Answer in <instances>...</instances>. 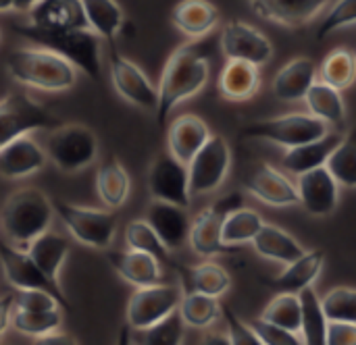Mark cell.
<instances>
[{"mask_svg":"<svg viewBox=\"0 0 356 345\" xmlns=\"http://www.w3.org/2000/svg\"><path fill=\"white\" fill-rule=\"evenodd\" d=\"M209 54L194 42H188L173 50L167 58L161 81H159V108L156 123L163 127L177 104L196 96L209 81Z\"/></svg>","mask_w":356,"mask_h":345,"instance_id":"1","label":"cell"},{"mask_svg":"<svg viewBox=\"0 0 356 345\" xmlns=\"http://www.w3.org/2000/svg\"><path fill=\"white\" fill-rule=\"evenodd\" d=\"M21 37L35 46L48 48L58 56L67 58L77 71H81L92 81L102 79L100 60V35L90 27H38L31 23L13 25Z\"/></svg>","mask_w":356,"mask_h":345,"instance_id":"2","label":"cell"},{"mask_svg":"<svg viewBox=\"0 0 356 345\" xmlns=\"http://www.w3.org/2000/svg\"><path fill=\"white\" fill-rule=\"evenodd\" d=\"M8 75L25 87L40 92H67L77 83V69L56 52L42 46L15 48L4 58Z\"/></svg>","mask_w":356,"mask_h":345,"instance_id":"3","label":"cell"},{"mask_svg":"<svg viewBox=\"0 0 356 345\" xmlns=\"http://www.w3.org/2000/svg\"><path fill=\"white\" fill-rule=\"evenodd\" d=\"M52 217V200L35 187H23L4 200L0 210V227L10 244L27 248L35 237L50 229Z\"/></svg>","mask_w":356,"mask_h":345,"instance_id":"4","label":"cell"},{"mask_svg":"<svg viewBox=\"0 0 356 345\" xmlns=\"http://www.w3.org/2000/svg\"><path fill=\"white\" fill-rule=\"evenodd\" d=\"M98 150L100 146L94 131L79 123H60L58 127L50 129L46 140L48 158L67 175H75L92 167L98 158Z\"/></svg>","mask_w":356,"mask_h":345,"instance_id":"5","label":"cell"},{"mask_svg":"<svg viewBox=\"0 0 356 345\" xmlns=\"http://www.w3.org/2000/svg\"><path fill=\"white\" fill-rule=\"evenodd\" d=\"M54 214L60 219L69 235L94 250H108L117 235V217L111 210L69 204L63 200H52Z\"/></svg>","mask_w":356,"mask_h":345,"instance_id":"6","label":"cell"},{"mask_svg":"<svg viewBox=\"0 0 356 345\" xmlns=\"http://www.w3.org/2000/svg\"><path fill=\"white\" fill-rule=\"evenodd\" d=\"M60 125V119L23 92H13L0 98V150L13 140L33 133L50 131Z\"/></svg>","mask_w":356,"mask_h":345,"instance_id":"7","label":"cell"},{"mask_svg":"<svg viewBox=\"0 0 356 345\" xmlns=\"http://www.w3.org/2000/svg\"><path fill=\"white\" fill-rule=\"evenodd\" d=\"M327 133V123L313 117L311 112H292L275 119H265L250 123L240 129V135L246 140H263L284 148H294L307 142H313Z\"/></svg>","mask_w":356,"mask_h":345,"instance_id":"8","label":"cell"},{"mask_svg":"<svg viewBox=\"0 0 356 345\" xmlns=\"http://www.w3.org/2000/svg\"><path fill=\"white\" fill-rule=\"evenodd\" d=\"M181 298L184 292L179 285L154 283L146 287H136L125 308V323L131 331L148 329L179 310Z\"/></svg>","mask_w":356,"mask_h":345,"instance_id":"9","label":"cell"},{"mask_svg":"<svg viewBox=\"0 0 356 345\" xmlns=\"http://www.w3.org/2000/svg\"><path fill=\"white\" fill-rule=\"evenodd\" d=\"M229 167H232L229 144L221 135H211L188 165L192 198L217 192L227 179Z\"/></svg>","mask_w":356,"mask_h":345,"instance_id":"10","label":"cell"},{"mask_svg":"<svg viewBox=\"0 0 356 345\" xmlns=\"http://www.w3.org/2000/svg\"><path fill=\"white\" fill-rule=\"evenodd\" d=\"M242 206V196L240 194H227L221 200H217L213 206L204 208L194 221L190 229V248L198 256H217L223 252H232L229 246L223 244L221 239V229L229 212Z\"/></svg>","mask_w":356,"mask_h":345,"instance_id":"11","label":"cell"},{"mask_svg":"<svg viewBox=\"0 0 356 345\" xmlns=\"http://www.w3.org/2000/svg\"><path fill=\"white\" fill-rule=\"evenodd\" d=\"M0 267L6 283L17 289H46L52 292L65 310H71V304L67 300V294L52 285V281L40 271V267L33 262V258L27 254L25 248H19L10 244L8 239H0Z\"/></svg>","mask_w":356,"mask_h":345,"instance_id":"12","label":"cell"},{"mask_svg":"<svg viewBox=\"0 0 356 345\" xmlns=\"http://www.w3.org/2000/svg\"><path fill=\"white\" fill-rule=\"evenodd\" d=\"M148 192L152 200L171 202L190 208V169L169 150L159 154L148 171Z\"/></svg>","mask_w":356,"mask_h":345,"instance_id":"13","label":"cell"},{"mask_svg":"<svg viewBox=\"0 0 356 345\" xmlns=\"http://www.w3.org/2000/svg\"><path fill=\"white\" fill-rule=\"evenodd\" d=\"M111 81L115 92L129 104L156 112L159 108V87L152 85L148 75L129 58L119 54L115 44L111 46Z\"/></svg>","mask_w":356,"mask_h":345,"instance_id":"14","label":"cell"},{"mask_svg":"<svg viewBox=\"0 0 356 345\" xmlns=\"http://www.w3.org/2000/svg\"><path fill=\"white\" fill-rule=\"evenodd\" d=\"M221 50L227 58L248 60L257 67H263L273 56V46L269 37L259 31L254 25L232 19L221 31Z\"/></svg>","mask_w":356,"mask_h":345,"instance_id":"15","label":"cell"},{"mask_svg":"<svg viewBox=\"0 0 356 345\" xmlns=\"http://www.w3.org/2000/svg\"><path fill=\"white\" fill-rule=\"evenodd\" d=\"M298 204L313 217H330L340 202V183L327 167L298 175Z\"/></svg>","mask_w":356,"mask_h":345,"instance_id":"16","label":"cell"},{"mask_svg":"<svg viewBox=\"0 0 356 345\" xmlns=\"http://www.w3.org/2000/svg\"><path fill=\"white\" fill-rule=\"evenodd\" d=\"M244 187L263 204L284 208L298 204V187L275 167L261 162L244 179Z\"/></svg>","mask_w":356,"mask_h":345,"instance_id":"17","label":"cell"},{"mask_svg":"<svg viewBox=\"0 0 356 345\" xmlns=\"http://www.w3.org/2000/svg\"><path fill=\"white\" fill-rule=\"evenodd\" d=\"M146 221L171 252L181 250L190 242L192 219L186 206L152 200V204L146 210Z\"/></svg>","mask_w":356,"mask_h":345,"instance_id":"18","label":"cell"},{"mask_svg":"<svg viewBox=\"0 0 356 345\" xmlns=\"http://www.w3.org/2000/svg\"><path fill=\"white\" fill-rule=\"evenodd\" d=\"M46 150L31 137V133L21 135L0 150V177L23 179L35 175L46 165Z\"/></svg>","mask_w":356,"mask_h":345,"instance_id":"19","label":"cell"},{"mask_svg":"<svg viewBox=\"0 0 356 345\" xmlns=\"http://www.w3.org/2000/svg\"><path fill=\"white\" fill-rule=\"evenodd\" d=\"M250 8L277 25L300 27L317 19L330 0H248Z\"/></svg>","mask_w":356,"mask_h":345,"instance_id":"20","label":"cell"},{"mask_svg":"<svg viewBox=\"0 0 356 345\" xmlns=\"http://www.w3.org/2000/svg\"><path fill=\"white\" fill-rule=\"evenodd\" d=\"M106 260L115 269V273L134 287H146L161 283L163 279V262L152 254L127 250V252H108Z\"/></svg>","mask_w":356,"mask_h":345,"instance_id":"21","label":"cell"},{"mask_svg":"<svg viewBox=\"0 0 356 345\" xmlns=\"http://www.w3.org/2000/svg\"><path fill=\"white\" fill-rule=\"evenodd\" d=\"M323 264H325V256L321 250H307L300 258L286 264V269L277 277L265 283L275 294H300L302 289L315 285V281L323 271Z\"/></svg>","mask_w":356,"mask_h":345,"instance_id":"22","label":"cell"},{"mask_svg":"<svg viewBox=\"0 0 356 345\" xmlns=\"http://www.w3.org/2000/svg\"><path fill=\"white\" fill-rule=\"evenodd\" d=\"M317 75H319V71H317V65L313 58H307V56L294 58L277 71V75L271 83V92L282 102L305 100L307 92L317 81Z\"/></svg>","mask_w":356,"mask_h":345,"instance_id":"23","label":"cell"},{"mask_svg":"<svg viewBox=\"0 0 356 345\" xmlns=\"http://www.w3.org/2000/svg\"><path fill=\"white\" fill-rule=\"evenodd\" d=\"M209 137L211 131L200 117L181 115L167 129V150L181 162L190 165V160L207 144Z\"/></svg>","mask_w":356,"mask_h":345,"instance_id":"24","label":"cell"},{"mask_svg":"<svg viewBox=\"0 0 356 345\" xmlns=\"http://www.w3.org/2000/svg\"><path fill=\"white\" fill-rule=\"evenodd\" d=\"M340 142H342V135L338 131H327L325 135H321L313 142L288 148V152L282 158V167L296 177L307 171L325 167L330 156L334 154V150L340 146Z\"/></svg>","mask_w":356,"mask_h":345,"instance_id":"25","label":"cell"},{"mask_svg":"<svg viewBox=\"0 0 356 345\" xmlns=\"http://www.w3.org/2000/svg\"><path fill=\"white\" fill-rule=\"evenodd\" d=\"M259 69L261 67H257L248 60L227 58V62L221 69L219 79H217L219 94L232 102L250 100L261 87V71Z\"/></svg>","mask_w":356,"mask_h":345,"instance_id":"26","label":"cell"},{"mask_svg":"<svg viewBox=\"0 0 356 345\" xmlns=\"http://www.w3.org/2000/svg\"><path fill=\"white\" fill-rule=\"evenodd\" d=\"M173 25L190 40H202L219 23V8L211 0H181L173 8Z\"/></svg>","mask_w":356,"mask_h":345,"instance_id":"27","label":"cell"},{"mask_svg":"<svg viewBox=\"0 0 356 345\" xmlns=\"http://www.w3.org/2000/svg\"><path fill=\"white\" fill-rule=\"evenodd\" d=\"M27 23L38 27H90L81 0H40L27 10Z\"/></svg>","mask_w":356,"mask_h":345,"instance_id":"28","label":"cell"},{"mask_svg":"<svg viewBox=\"0 0 356 345\" xmlns=\"http://www.w3.org/2000/svg\"><path fill=\"white\" fill-rule=\"evenodd\" d=\"M25 250L33 258V262L40 267V271L52 281V285L63 292L60 273H63V264H65L67 254H69L67 237H63L60 233H54V231L48 229L40 237H35Z\"/></svg>","mask_w":356,"mask_h":345,"instance_id":"29","label":"cell"},{"mask_svg":"<svg viewBox=\"0 0 356 345\" xmlns=\"http://www.w3.org/2000/svg\"><path fill=\"white\" fill-rule=\"evenodd\" d=\"M252 246L259 256L280 262V264H290L292 260L300 258L307 252L294 235H290L282 227L269 225V223H265L261 227V231L252 239Z\"/></svg>","mask_w":356,"mask_h":345,"instance_id":"30","label":"cell"},{"mask_svg":"<svg viewBox=\"0 0 356 345\" xmlns=\"http://www.w3.org/2000/svg\"><path fill=\"white\" fill-rule=\"evenodd\" d=\"M131 190V179L125 167L115 158H106L96 171V194L106 208H121Z\"/></svg>","mask_w":356,"mask_h":345,"instance_id":"31","label":"cell"},{"mask_svg":"<svg viewBox=\"0 0 356 345\" xmlns=\"http://www.w3.org/2000/svg\"><path fill=\"white\" fill-rule=\"evenodd\" d=\"M300 298V335L307 345H325L327 337V317L321 304V298L317 296L315 287H307L298 294Z\"/></svg>","mask_w":356,"mask_h":345,"instance_id":"32","label":"cell"},{"mask_svg":"<svg viewBox=\"0 0 356 345\" xmlns=\"http://www.w3.org/2000/svg\"><path fill=\"white\" fill-rule=\"evenodd\" d=\"M305 102L309 112L325 123H342L346 119V106L340 90L325 83L323 79H317L311 85V90L305 96Z\"/></svg>","mask_w":356,"mask_h":345,"instance_id":"33","label":"cell"},{"mask_svg":"<svg viewBox=\"0 0 356 345\" xmlns=\"http://www.w3.org/2000/svg\"><path fill=\"white\" fill-rule=\"evenodd\" d=\"M86 17L90 27L104 40L115 42V35L121 31L123 23H125V15L123 8L119 6L117 0H81Z\"/></svg>","mask_w":356,"mask_h":345,"instance_id":"34","label":"cell"},{"mask_svg":"<svg viewBox=\"0 0 356 345\" xmlns=\"http://www.w3.org/2000/svg\"><path fill=\"white\" fill-rule=\"evenodd\" d=\"M179 314L186 323V327L204 331L213 327L221 317V304L217 298L200 294V292H188L181 298Z\"/></svg>","mask_w":356,"mask_h":345,"instance_id":"35","label":"cell"},{"mask_svg":"<svg viewBox=\"0 0 356 345\" xmlns=\"http://www.w3.org/2000/svg\"><path fill=\"white\" fill-rule=\"evenodd\" d=\"M263 225H265V221L257 210L240 206V208H236L234 212L227 214V219L223 223V229H221V239L229 248L252 244V239L257 237V233L261 231Z\"/></svg>","mask_w":356,"mask_h":345,"instance_id":"36","label":"cell"},{"mask_svg":"<svg viewBox=\"0 0 356 345\" xmlns=\"http://www.w3.org/2000/svg\"><path fill=\"white\" fill-rule=\"evenodd\" d=\"M186 283H190V292H200L213 298H221L232 287V277L221 264L207 260L186 271Z\"/></svg>","mask_w":356,"mask_h":345,"instance_id":"37","label":"cell"},{"mask_svg":"<svg viewBox=\"0 0 356 345\" xmlns=\"http://www.w3.org/2000/svg\"><path fill=\"white\" fill-rule=\"evenodd\" d=\"M63 325V310H44V312H31V310H21V308H13V319H10V327L25 335V337H44L50 335L54 331H60Z\"/></svg>","mask_w":356,"mask_h":345,"instance_id":"38","label":"cell"},{"mask_svg":"<svg viewBox=\"0 0 356 345\" xmlns=\"http://www.w3.org/2000/svg\"><path fill=\"white\" fill-rule=\"evenodd\" d=\"M125 244H127L129 250L152 254L163 264L173 267L171 250L163 244V239L156 235V231L148 225L146 219H136V221L127 223V227H125Z\"/></svg>","mask_w":356,"mask_h":345,"instance_id":"39","label":"cell"},{"mask_svg":"<svg viewBox=\"0 0 356 345\" xmlns=\"http://www.w3.org/2000/svg\"><path fill=\"white\" fill-rule=\"evenodd\" d=\"M319 75L325 83L334 85L336 90H346L356 81V54L346 48L332 50L319 69Z\"/></svg>","mask_w":356,"mask_h":345,"instance_id":"40","label":"cell"},{"mask_svg":"<svg viewBox=\"0 0 356 345\" xmlns=\"http://www.w3.org/2000/svg\"><path fill=\"white\" fill-rule=\"evenodd\" d=\"M300 298L298 294H277L261 312V319L300 335Z\"/></svg>","mask_w":356,"mask_h":345,"instance_id":"41","label":"cell"},{"mask_svg":"<svg viewBox=\"0 0 356 345\" xmlns=\"http://www.w3.org/2000/svg\"><path fill=\"white\" fill-rule=\"evenodd\" d=\"M184 335H186V323L179 310H175L173 314L154 323L152 327L134 331L136 339L131 342L142 345H179L184 342Z\"/></svg>","mask_w":356,"mask_h":345,"instance_id":"42","label":"cell"},{"mask_svg":"<svg viewBox=\"0 0 356 345\" xmlns=\"http://www.w3.org/2000/svg\"><path fill=\"white\" fill-rule=\"evenodd\" d=\"M325 167L342 187H356V127L342 137Z\"/></svg>","mask_w":356,"mask_h":345,"instance_id":"43","label":"cell"},{"mask_svg":"<svg viewBox=\"0 0 356 345\" xmlns=\"http://www.w3.org/2000/svg\"><path fill=\"white\" fill-rule=\"evenodd\" d=\"M327 321L356 323V289L334 287L321 298Z\"/></svg>","mask_w":356,"mask_h":345,"instance_id":"44","label":"cell"},{"mask_svg":"<svg viewBox=\"0 0 356 345\" xmlns=\"http://www.w3.org/2000/svg\"><path fill=\"white\" fill-rule=\"evenodd\" d=\"M356 23V0H338L336 4H332V8L325 12V17L319 23L317 29V40H323L325 35L355 25Z\"/></svg>","mask_w":356,"mask_h":345,"instance_id":"45","label":"cell"},{"mask_svg":"<svg viewBox=\"0 0 356 345\" xmlns=\"http://www.w3.org/2000/svg\"><path fill=\"white\" fill-rule=\"evenodd\" d=\"M15 308L44 312V310L63 308V304L52 292H46V289H17L15 292Z\"/></svg>","mask_w":356,"mask_h":345,"instance_id":"46","label":"cell"},{"mask_svg":"<svg viewBox=\"0 0 356 345\" xmlns=\"http://www.w3.org/2000/svg\"><path fill=\"white\" fill-rule=\"evenodd\" d=\"M252 331L257 333V337L261 339V344L265 345H300L305 344L302 339H298V333H292L288 329H282L265 319H257L250 321Z\"/></svg>","mask_w":356,"mask_h":345,"instance_id":"47","label":"cell"},{"mask_svg":"<svg viewBox=\"0 0 356 345\" xmlns=\"http://www.w3.org/2000/svg\"><path fill=\"white\" fill-rule=\"evenodd\" d=\"M225 325H227V337L232 345H261V339L252 331L250 323H244L229 306H221Z\"/></svg>","mask_w":356,"mask_h":345,"instance_id":"48","label":"cell"},{"mask_svg":"<svg viewBox=\"0 0 356 345\" xmlns=\"http://www.w3.org/2000/svg\"><path fill=\"white\" fill-rule=\"evenodd\" d=\"M325 345H356V323L330 321Z\"/></svg>","mask_w":356,"mask_h":345,"instance_id":"49","label":"cell"},{"mask_svg":"<svg viewBox=\"0 0 356 345\" xmlns=\"http://www.w3.org/2000/svg\"><path fill=\"white\" fill-rule=\"evenodd\" d=\"M13 308H15V294H6L0 298V337L6 333V329L10 327V319H13Z\"/></svg>","mask_w":356,"mask_h":345,"instance_id":"50","label":"cell"},{"mask_svg":"<svg viewBox=\"0 0 356 345\" xmlns=\"http://www.w3.org/2000/svg\"><path fill=\"white\" fill-rule=\"evenodd\" d=\"M35 344L40 345H77L75 339H71V335L67 333H60V331H54L50 335H44L40 339H35Z\"/></svg>","mask_w":356,"mask_h":345,"instance_id":"51","label":"cell"},{"mask_svg":"<svg viewBox=\"0 0 356 345\" xmlns=\"http://www.w3.org/2000/svg\"><path fill=\"white\" fill-rule=\"evenodd\" d=\"M204 344H229V337H227V333H225V335H223V333H213V335H207Z\"/></svg>","mask_w":356,"mask_h":345,"instance_id":"52","label":"cell"},{"mask_svg":"<svg viewBox=\"0 0 356 345\" xmlns=\"http://www.w3.org/2000/svg\"><path fill=\"white\" fill-rule=\"evenodd\" d=\"M38 2H40V0H13V8H15V10H25V12H27V10H29L33 4H38Z\"/></svg>","mask_w":356,"mask_h":345,"instance_id":"53","label":"cell"},{"mask_svg":"<svg viewBox=\"0 0 356 345\" xmlns=\"http://www.w3.org/2000/svg\"><path fill=\"white\" fill-rule=\"evenodd\" d=\"M13 10V0H0V12Z\"/></svg>","mask_w":356,"mask_h":345,"instance_id":"54","label":"cell"}]
</instances>
